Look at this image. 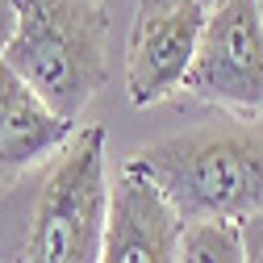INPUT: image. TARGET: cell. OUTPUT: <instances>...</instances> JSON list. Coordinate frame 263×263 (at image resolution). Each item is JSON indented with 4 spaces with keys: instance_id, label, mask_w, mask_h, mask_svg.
Returning <instances> with one entry per match:
<instances>
[{
    "instance_id": "cell-1",
    "label": "cell",
    "mask_w": 263,
    "mask_h": 263,
    "mask_svg": "<svg viewBox=\"0 0 263 263\" xmlns=\"http://www.w3.org/2000/svg\"><path fill=\"white\" fill-rule=\"evenodd\" d=\"M146 176L180 221H247L263 213V121L205 125L142 146L125 163Z\"/></svg>"
},
{
    "instance_id": "cell-2",
    "label": "cell",
    "mask_w": 263,
    "mask_h": 263,
    "mask_svg": "<svg viewBox=\"0 0 263 263\" xmlns=\"http://www.w3.org/2000/svg\"><path fill=\"white\" fill-rule=\"evenodd\" d=\"M109 25L101 0H17V38L5 67L76 121L109 76Z\"/></svg>"
},
{
    "instance_id": "cell-3",
    "label": "cell",
    "mask_w": 263,
    "mask_h": 263,
    "mask_svg": "<svg viewBox=\"0 0 263 263\" xmlns=\"http://www.w3.org/2000/svg\"><path fill=\"white\" fill-rule=\"evenodd\" d=\"M113 188L105 180V129L88 125L50 167L17 263H101Z\"/></svg>"
},
{
    "instance_id": "cell-4",
    "label": "cell",
    "mask_w": 263,
    "mask_h": 263,
    "mask_svg": "<svg viewBox=\"0 0 263 263\" xmlns=\"http://www.w3.org/2000/svg\"><path fill=\"white\" fill-rule=\"evenodd\" d=\"M201 101L263 109V13L259 0H217L205 17L188 84Z\"/></svg>"
},
{
    "instance_id": "cell-5",
    "label": "cell",
    "mask_w": 263,
    "mask_h": 263,
    "mask_svg": "<svg viewBox=\"0 0 263 263\" xmlns=\"http://www.w3.org/2000/svg\"><path fill=\"white\" fill-rule=\"evenodd\" d=\"M209 9L201 0H142L125 46V88L134 105H159L188 84Z\"/></svg>"
},
{
    "instance_id": "cell-6",
    "label": "cell",
    "mask_w": 263,
    "mask_h": 263,
    "mask_svg": "<svg viewBox=\"0 0 263 263\" xmlns=\"http://www.w3.org/2000/svg\"><path fill=\"white\" fill-rule=\"evenodd\" d=\"M180 234L184 221L167 205V196L134 167H121L109 205L101 263H176Z\"/></svg>"
},
{
    "instance_id": "cell-7",
    "label": "cell",
    "mask_w": 263,
    "mask_h": 263,
    "mask_svg": "<svg viewBox=\"0 0 263 263\" xmlns=\"http://www.w3.org/2000/svg\"><path fill=\"white\" fill-rule=\"evenodd\" d=\"M67 117H59L21 76L0 67V180L21 176L50 151H63L71 138Z\"/></svg>"
},
{
    "instance_id": "cell-8",
    "label": "cell",
    "mask_w": 263,
    "mask_h": 263,
    "mask_svg": "<svg viewBox=\"0 0 263 263\" xmlns=\"http://www.w3.org/2000/svg\"><path fill=\"white\" fill-rule=\"evenodd\" d=\"M176 263H247L238 221H188Z\"/></svg>"
},
{
    "instance_id": "cell-9",
    "label": "cell",
    "mask_w": 263,
    "mask_h": 263,
    "mask_svg": "<svg viewBox=\"0 0 263 263\" xmlns=\"http://www.w3.org/2000/svg\"><path fill=\"white\" fill-rule=\"evenodd\" d=\"M238 230H242V255H247V263H263V213L238 221Z\"/></svg>"
},
{
    "instance_id": "cell-10",
    "label": "cell",
    "mask_w": 263,
    "mask_h": 263,
    "mask_svg": "<svg viewBox=\"0 0 263 263\" xmlns=\"http://www.w3.org/2000/svg\"><path fill=\"white\" fill-rule=\"evenodd\" d=\"M13 38H17V0H0V67L9 59Z\"/></svg>"
},
{
    "instance_id": "cell-11",
    "label": "cell",
    "mask_w": 263,
    "mask_h": 263,
    "mask_svg": "<svg viewBox=\"0 0 263 263\" xmlns=\"http://www.w3.org/2000/svg\"><path fill=\"white\" fill-rule=\"evenodd\" d=\"M201 5H205V9H213V5H217V0H201Z\"/></svg>"
},
{
    "instance_id": "cell-12",
    "label": "cell",
    "mask_w": 263,
    "mask_h": 263,
    "mask_svg": "<svg viewBox=\"0 0 263 263\" xmlns=\"http://www.w3.org/2000/svg\"><path fill=\"white\" fill-rule=\"evenodd\" d=\"M259 13H263V0H259Z\"/></svg>"
}]
</instances>
